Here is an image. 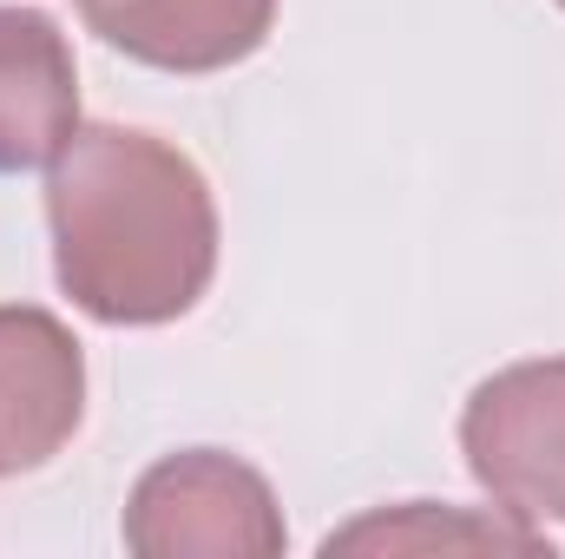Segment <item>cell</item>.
<instances>
[{
	"instance_id": "6da1fadb",
	"label": "cell",
	"mask_w": 565,
	"mask_h": 559,
	"mask_svg": "<svg viewBox=\"0 0 565 559\" xmlns=\"http://www.w3.org/2000/svg\"><path fill=\"white\" fill-rule=\"evenodd\" d=\"M60 289L113 329L184 316L217 271V204L178 145L132 126H79L46 165Z\"/></svg>"
},
{
	"instance_id": "7a4b0ae2",
	"label": "cell",
	"mask_w": 565,
	"mask_h": 559,
	"mask_svg": "<svg viewBox=\"0 0 565 559\" xmlns=\"http://www.w3.org/2000/svg\"><path fill=\"white\" fill-rule=\"evenodd\" d=\"M282 507L270 481L217 447H184L145 467L126 500V547L145 559H270L282 553Z\"/></svg>"
},
{
	"instance_id": "3957f363",
	"label": "cell",
	"mask_w": 565,
	"mask_h": 559,
	"mask_svg": "<svg viewBox=\"0 0 565 559\" xmlns=\"http://www.w3.org/2000/svg\"><path fill=\"white\" fill-rule=\"evenodd\" d=\"M473 481L520 520H565V356L487 376L460 415Z\"/></svg>"
},
{
	"instance_id": "277c9868",
	"label": "cell",
	"mask_w": 565,
	"mask_h": 559,
	"mask_svg": "<svg viewBox=\"0 0 565 559\" xmlns=\"http://www.w3.org/2000/svg\"><path fill=\"white\" fill-rule=\"evenodd\" d=\"M86 415V356L46 309H0V481L46 467Z\"/></svg>"
},
{
	"instance_id": "5b68a950",
	"label": "cell",
	"mask_w": 565,
	"mask_h": 559,
	"mask_svg": "<svg viewBox=\"0 0 565 559\" xmlns=\"http://www.w3.org/2000/svg\"><path fill=\"white\" fill-rule=\"evenodd\" d=\"M79 7L106 46L158 73H224L250 60L277 27V0H79Z\"/></svg>"
},
{
	"instance_id": "8992f818",
	"label": "cell",
	"mask_w": 565,
	"mask_h": 559,
	"mask_svg": "<svg viewBox=\"0 0 565 559\" xmlns=\"http://www.w3.org/2000/svg\"><path fill=\"white\" fill-rule=\"evenodd\" d=\"M79 133V73L66 33L33 7H0V171L53 165Z\"/></svg>"
},
{
	"instance_id": "52a82bcc",
	"label": "cell",
	"mask_w": 565,
	"mask_h": 559,
	"mask_svg": "<svg viewBox=\"0 0 565 559\" xmlns=\"http://www.w3.org/2000/svg\"><path fill=\"white\" fill-rule=\"evenodd\" d=\"M546 553V527L520 520V514H467V507H434V500H408L388 514H369L342 534H329V553Z\"/></svg>"
},
{
	"instance_id": "ba28073f",
	"label": "cell",
	"mask_w": 565,
	"mask_h": 559,
	"mask_svg": "<svg viewBox=\"0 0 565 559\" xmlns=\"http://www.w3.org/2000/svg\"><path fill=\"white\" fill-rule=\"evenodd\" d=\"M559 7H565V0H559Z\"/></svg>"
}]
</instances>
